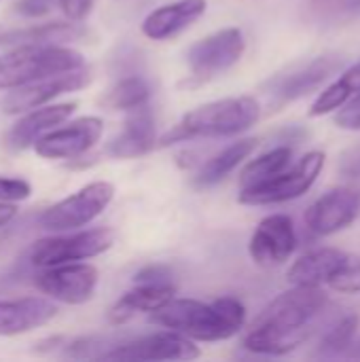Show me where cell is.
I'll return each instance as SVG.
<instances>
[{
    "label": "cell",
    "instance_id": "9",
    "mask_svg": "<svg viewBox=\"0 0 360 362\" xmlns=\"http://www.w3.org/2000/svg\"><path fill=\"white\" fill-rule=\"evenodd\" d=\"M98 269L89 263H59L42 267L34 278L36 288L53 301L66 305H83L91 301L98 288Z\"/></svg>",
    "mask_w": 360,
    "mask_h": 362
},
{
    "label": "cell",
    "instance_id": "8",
    "mask_svg": "<svg viewBox=\"0 0 360 362\" xmlns=\"http://www.w3.org/2000/svg\"><path fill=\"white\" fill-rule=\"evenodd\" d=\"M246 49V40L240 28H223L197 40L189 53L187 64L197 81H208L231 66H236Z\"/></svg>",
    "mask_w": 360,
    "mask_h": 362
},
{
    "label": "cell",
    "instance_id": "21",
    "mask_svg": "<svg viewBox=\"0 0 360 362\" xmlns=\"http://www.w3.org/2000/svg\"><path fill=\"white\" fill-rule=\"evenodd\" d=\"M176 295L174 284H136L110 308V322L123 325L136 314H151Z\"/></svg>",
    "mask_w": 360,
    "mask_h": 362
},
{
    "label": "cell",
    "instance_id": "34",
    "mask_svg": "<svg viewBox=\"0 0 360 362\" xmlns=\"http://www.w3.org/2000/svg\"><path fill=\"white\" fill-rule=\"evenodd\" d=\"M51 11H53L51 0H19L15 4V13H19L23 17H40Z\"/></svg>",
    "mask_w": 360,
    "mask_h": 362
},
{
    "label": "cell",
    "instance_id": "31",
    "mask_svg": "<svg viewBox=\"0 0 360 362\" xmlns=\"http://www.w3.org/2000/svg\"><path fill=\"white\" fill-rule=\"evenodd\" d=\"M344 108L335 115V125L342 127V129H352V132H359L360 129V93L352 95L348 102L342 104Z\"/></svg>",
    "mask_w": 360,
    "mask_h": 362
},
{
    "label": "cell",
    "instance_id": "2",
    "mask_svg": "<svg viewBox=\"0 0 360 362\" xmlns=\"http://www.w3.org/2000/svg\"><path fill=\"white\" fill-rule=\"evenodd\" d=\"M151 322L182 333L193 341H225L242 331L246 308L236 297H221L212 303L172 297L166 305L151 312Z\"/></svg>",
    "mask_w": 360,
    "mask_h": 362
},
{
    "label": "cell",
    "instance_id": "26",
    "mask_svg": "<svg viewBox=\"0 0 360 362\" xmlns=\"http://www.w3.org/2000/svg\"><path fill=\"white\" fill-rule=\"evenodd\" d=\"M149 98H151V87L144 78L140 76H127V78H121L110 91L108 95L104 98L106 106L115 108V110H132L136 106H142V104H149Z\"/></svg>",
    "mask_w": 360,
    "mask_h": 362
},
{
    "label": "cell",
    "instance_id": "27",
    "mask_svg": "<svg viewBox=\"0 0 360 362\" xmlns=\"http://www.w3.org/2000/svg\"><path fill=\"white\" fill-rule=\"evenodd\" d=\"M360 318L356 314H348L344 316L320 341V348L318 352L323 356H339V354H346L350 352V348L354 346V337L359 333Z\"/></svg>",
    "mask_w": 360,
    "mask_h": 362
},
{
    "label": "cell",
    "instance_id": "6",
    "mask_svg": "<svg viewBox=\"0 0 360 362\" xmlns=\"http://www.w3.org/2000/svg\"><path fill=\"white\" fill-rule=\"evenodd\" d=\"M115 187L108 180H95L79 189L76 193L59 199L51 208H47L38 225L45 231L62 233V231H74L89 223H93L112 202Z\"/></svg>",
    "mask_w": 360,
    "mask_h": 362
},
{
    "label": "cell",
    "instance_id": "22",
    "mask_svg": "<svg viewBox=\"0 0 360 362\" xmlns=\"http://www.w3.org/2000/svg\"><path fill=\"white\" fill-rule=\"evenodd\" d=\"M85 36V30L74 23L53 21V23H38L28 28H17L0 34V45H59L68 40H79Z\"/></svg>",
    "mask_w": 360,
    "mask_h": 362
},
{
    "label": "cell",
    "instance_id": "23",
    "mask_svg": "<svg viewBox=\"0 0 360 362\" xmlns=\"http://www.w3.org/2000/svg\"><path fill=\"white\" fill-rule=\"evenodd\" d=\"M257 144H259L257 138H244V140L229 144L225 151L216 153L212 159H208L199 168V172L195 176V185L197 187H214L216 182L227 178L240 163H244L255 153Z\"/></svg>",
    "mask_w": 360,
    "mask_h": 362
},
{
    "label": "cell",
    "instance_id": "15",
    "mask_svg": "<svg viewBox=\"0 0 360 362\" xmlns=\"http://www.w3.org/2000/svg\"><path fill=\"white\" fill-rule=\"evenodd\" d=\"M155 144H157L155 117L149 104H142L127 110L125 129L108 144L106 153L117 159H134L153 151Z\"/></svg>",
    "mask_w": 360,
    "mask_h": 362
},
{
    "label": "cell",
    "instance_id": "30",
    "mask_svg": "<svg viewBox=\"0 0 360 362\" xmlns=\"http://www.w3.org/2000/svg\"><path fill=\"white\" fill-rule=\"evenodd\" d=\"M30 195H32V187H30L28 180L0 176V202L17 204V202H25Z\"/></svg>",
    "mask_w": 360,
    "mask_h": 362
},
{
    "label": "cell",
    "instance_id": "20",
    "mask_svg": "<svg viewBox=\"0 0 360 362\" xmlns=\"http://www.w3.org/2000/svg\"><path fill=\"white\" fill-rule=\"evenodd\" d=\"M348 252L337 248H316L299 257L289 274L286 280L293 286H323L337 274L342 263L346 261Z\"/></svg>",
    "mask_w": 360,
    "mask_h": 362
},
{
    "label": "cell",
    "instance_id": "5",
    "mask_svg": "<svg viewBox=\"0 0 360 362\" xmlns=\"http://www.w3.org/2000/svg\"><path fill=\"white\" fill-rule=\"evenodd\" d=\"M325 159L327 157L323 151H312L303 155L293 168L289 165L286 170L263 182L244 187L238 199L244 206H272L297 199L312 189L325 168Z\"/></svg>",
    "mask_w": 360,
    "mask_h": 362
},
{
    "label": "cell",
    "instance_id": "24",
    "mask_svg": "<svg viewBox=\"0 0 360 362\" xmlns=\"http://www.w3.org/2000/svg\"><path fill=\"white\" fill-rule=\"evenodd\" d=\"M360 93V62L348 68L333 85H329L312 104L310 117H323L339 108L344 102H348L352 95Z\"/></svg>",
    "mask_w": 360,
    "mask_h": 362
},
{
    "label": "cell",
    "instance_id": "11",
    "mask_svg": "<svg viewBox=\"0 0 360 362\" xmlns=\"http://www.w3.org/2000/svg\"><path fill=\"white\" fill-rule=\"evenodd\" d=\"M89 81H91V74L85 66L76 68V70L51 74V76L32 81L28 85L8 89V95L2 102V108L6 115L28 112L32 108L49 104L51 100H55L64 93H72V91L83 89L85 85H89Z\"/></svg>",
    "mask_w": 360,
    "mask_h": 362
},
{
    "label": "cell",
    "instance_id": "12",
    "mask_svg": "<svg viewBox=\"0 0 360 362\" xmlns=\"http://www.w3.org/2000/svg\"><path fill=\"white\" fill-rule=\"evenodd\" d=\"M360 214V187H337L320 195L306 210V225L314 235H333L350 227Z\"/></svg>",
    "mask_w": 360,
    "mask_h": 362
},
{
    "label": "cell",
    "instance_id": "28",
    "mask_svg": "<svg viewBox=\"0 0 360 362\" xmlns=\"http://www.w3.org/2000/svg\"><path fill=\"white\" fill-rule=\"evenodd\" d=\"M310 11L320 21H346L360 15V0H310Z\"/></svg>",
    "mask_w": 360,
    "mask_h": 362
},
{
    "label": "cell",
    "instance_id": "35",
    "mask_svg": "<svg viewBox=\"0 0 360 362\" xmlns=\"http://www.w3.org/2000/svg\"><path fill=\"white\" fill-rule=\"evenodd\" d=\"M15 216H17V208L13 204H2L0 202V229L6 227Z\"/></svg>",
    "mask_w": 360,
    "mask_h": 362
},
{
    "label": "cell",
    "instance_id": "1",
    "mask_svg": "<svg viewBox=\"0 0 360 362\" xmlns=\"http://www.w3.org/2000/svg\"><path fill=\"white\" fill-rule=\"evenodd\" d=\"M329 303L320 286H293L278 295L252 322L242 346L265 356H284L303 346L314 333V320Z\"/></svg>",
    "mask_w": 360,
    "mask_h": 362
},
{
    "label": "cell",
    "instance_id": "32",
    "mask_svg": "<svg viewBox=\"0 0 360 362\" xmlns=\"http://www.w3.org/2000/svg\"><path fill=\"white\" fill-rule=\"evenodd\" d=\"M134 284H174L168 265H149L134 276Z\"/></svg>",
    "mask_w": 360,
    "mask_h": 362
},
{
    "label": "cell",
    "instance_id": "25",
    "mask_svg": "<svg viewBox=\"0 0 360 362\" xmlns=\"http://www.w3.org/2000/svg\"><path fill=\"white\" fill-rule=\"evenodd\" d=\"M293 159V148L291 146H276L267 153H263L261 157L248 161L244 165V170L240 172V185L244 187H252L257 182H263L276 174H280L282 170H286L291 165Z\"/></svg>",
    "mask_w": 360,
    "mask_h": 362
},
{
    "label": "cell",
    "instance_id": "7",
    "mask_svg": "<svg viewBox=\"0 0 360 362\" xmlns=\"http://www.w3.org/2000/svg\"><path fill=\"white\" fill-rule=\"evenodd\" d=\"M115 242V231L108 227L87 229V231H62V235H51L38 240L30 252L28 261L34 267H51L59 263H74V261H87L91 257H98L106 252Z\"/></svg>",
    "mask_w": 360,
    "mask_h": 362
},
{
    "label": "cell",
    "instance_id": "19",
    "mask_svg": "<svg viewBox=\"0 0 360 362\" xmlns=\"http://www.w3.org/2000/svg\"><path fill=\"white\" fill-rule=\"evenodd\" d=\"M339 68H342V59L325 55V57L312 59L306 66H301L299 70L282 76L276 83V89H274L278 104H286V102H293L297 98H303V95L312 93Z\"/></svg>",
    "mask_w": 360,
    "mask_h": 362
},
{
    "label": "cell",
    "instance_id": "33",
    "mask_svg": "<svg viewBox=\"0 0 360 362\" xmlns=\"http://www.w3.org/2000/svg\"><path fill=\"white\" fill-rule=\"evenodd\" d=\"M53 8H59L70 21H83L91 8H93V0H51Z\"/></svg>",
    "mask_w": 360,
    "mask_h": 362
},
{
    "label": "cell",
    "instance_id": "10",
    "mask_svg": "<svg viewBox=\"0 0 360 362\" xmlns=\"http://www.w3.org/2000/svg\"><path fill=\"white\" fill-rule=\"evenodd\" d=\"M199 356L202 350L193 344V339L168 329L134 341H121L110 348L100 361H195Z\"/></svg>",
    "mask_w": 360,
    "mask_h": 362
},
{
    "label": "cell",
    "instance_id": "4",
    "mask_svg": "<svg viewBox=\"0 0 360 362\" xmlns=\"http://www.w3.org/2000/svg\"><path fill=\"white\" fill-rule=\"evenodd\" d=\"M83 66L85 57L64 45H17L0 57V91Z\"/></svg>",
    "mask_w": 360,
    "mask_h": 362
},
{
    "label": "cell",
    "instance_id": "3",
    "mask_svg": "<svg viewBox=\"0 0 360 362\" xmlns=\"http://www.w3.org/2000/svg\"><path fill=\"white\" fill-rule=\"evenodd\" d=\"M261 117V104L252 95L223 98L208 102L187 112L170 132L159 140L161 146H170L195 138H229L250 129Z\"/></svg>",
    "mask_w": 360,
    "mask_h": 362
},
{
    "label": "cell",
    "instance_id": "16",
    "mask_svg": "<svg viewBox=\"0 0 360 362\" xmlns=\"http://www.w3.org/2000/svg\"><path fill=\"white\" fill-rule=\"evenodd\" d=\"M57 308L40 297L0 299V337H13L30 333L51 322Z\"/></svg>",
    "mask_w": 360,
    "mask_h": 362
},
{
    "label": "cell",
    "instance_id": "13",
    "mask_svg": "<svg viewBox=\"0 0 360 362\" xmlns=\"http://www.w3.org/2000/svg\"><path fill=\"white\" fill-rule=\"evenodd\" d=\"M102 132L104 121L100 117H81L40 136L34 142V151L45 159H74L93 148L102 138Z\"/></svg>",
    "mask_w": 360,
    "mask_h": 362
},
{
    "label": "cell",
    "instance_id": "18",
    "mask_svg": "<svg viewBox=\"0 0 360 362\" xmlns=\"http://www.w3.org/2000/svg\"><path fill=\"white\" fill-rule=\"evenodd\" d=\"M76 104H45L38 108L28 110L6 134V144L15 151H23L34 146V142L49 134L53 127L62 125L64 121H68L74 112Z\"/></svg>",
    "mask_w": 360,
    "mask_h": 362
},
{
    "label": "cell",
    "instance_id": "14",
    "mask_svg": "<svg viewBox=\"0 0 360 362\" xmlns=\"http://www.w3.org/2000/svg\"><path fill=\"white\" fill-rule=\"evenodd\" d=\"M297 248V233L291 216L269 214L255 229L248 252L259 267H278Z\"/></svg>",
    "mask_w": 360,
    "mask_h": 362
},
{
    "label": "cell",
    "instance_id": "29",
    "mask_svg": "<svg viewBox=\"0 0 360 362\" xmlns=\"http://www.w3.org/2000/svg\"><path fill=\"white\" fill-rule=\"evenodd\" d=\"M329 286L337 293H348L354 295L360 293V257L359 255H348L337 274L329 280Z\"/></svg>",
    "mask_w": 360,
    "mask_h": 362
},
{
    "label": "cell",
    "instance_id": "17",
    "mask_svg": "<svg viewBox=\"0 0 360 362\" xmlns=\"http://www.w3.org/2000/svg\"><path fill=\"white\" fill-rule=\"evenodd\" d=\"M208 8L206 0H176L151 11L142 21V34L151 40H168L195 23Z\"/></svg>",
    "mask_w": 360,
    "mask_h": 362
}]
</instances>
